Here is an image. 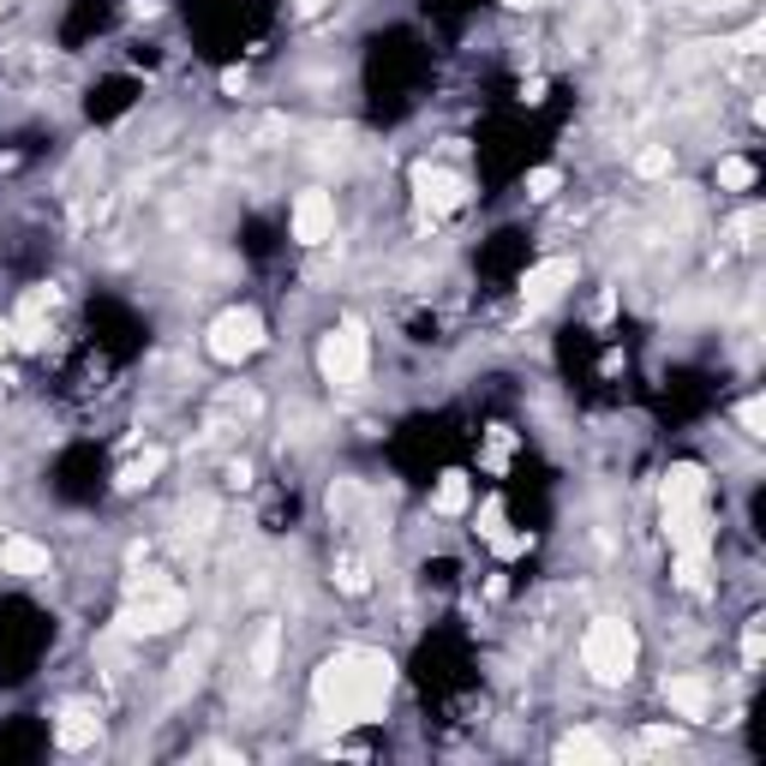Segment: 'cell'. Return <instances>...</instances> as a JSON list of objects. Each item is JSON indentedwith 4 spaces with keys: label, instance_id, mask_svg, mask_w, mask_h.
I'll use <instances>...</instances> for the list:
<instances>
[{
    "label": "cell",
    "instance_id": "16",
    "mask_svg": "<svg viewBox=\"0 0 766 766\" xmlns=\"http://www.w3.org/2000/svg\"><path fill=\"white\" fill-rule=\"evenodd\" d=\"M676 168V156H671V144H646V151L635 156V174L641 180H665V174Z\"/></svg>",
    "mask_w": 766,
    "mask_h": 766
},
{
    "label": "cell",
    "instance_id": "22",
    "mask_svg": "<svg viewBox=\"0 0 766 766\" xmlns=\"http://www.w3.org/2000/svg\"><path fill=\"white\" fill-rule=\"evenodd\" d=\"M353 504H360V485H353V479H342V485H335V491H330V515H348Z\"/></svg>",
    "mask_w": 766,
    "mask_h": 766
},
{
    "label": "cell",
    "instance_id": "9",
    "mask_svg": "<svg viewBox=\"0 0 766 766\" xmlns=\"http://www.w3.org/2000/svg\"><path fill=\"white\" fill-rule=\"evenodd\" d=\"M665 706L676 718H689V725H701V718L713 713V683L695 676V671H671L665 676Z\"/></svg>",
    "mask_w": 766,
    "mask_h": 766
},
{
    "label": "cell",
    "instance_id": "21",
    "mask_svg": "<svg viewBox=\"0 0 766 766\" xmlns=\"http://www.w3.org/2000/svg\"><path fill=\"white\" fill-rule=\"evenodd\" d=\"M676 743H683V736H676L671 725H646V731H641V748H653V755H671Z\"/></svg>",
    "mask_w": 766,
    "mask_h": 766
},
{
    "label": "cell",
    "instance_id": "10",
    "mask_svg": "<svg viewBox=\"0 0 766 766\" xmlns=\"http://www.w3.org/2000/svg\"><path fill=\"white\" fill-rule=\"evenodd\" d=\"M54 743L66 748V755H84V748L102 743V718L91 706H61V718H54Z\"/></svg>",
    "mask_w": 766,
    "mask_h": 766
},
{
    "label": "cell",
    "instance_id": "8",
    "mask_svg": "<svg viewBox=\"0 0 766 766\" xmlns=\"http://www.w3.org/2000/svg\"><path fill=\"white\" fill-rule=\"evenodd\" d=\"M569 288H574V258H545V263H534V270L521 276V306L539 312V306L563 300Z\"/></svg>",
    "mask_w": 766,
    "mask_h": 766
},
{
    "label": "cell",
    "instance_id": "26",
    "mask_svg": "<svg viewBox=\"0 0 766 766\" xmlns=\"http://www.w3.org/2000/svg\"><path fill=\"white\" fill-rule=\"evenodd\" d=\"M323 7V0H300V12H318Z\"/></svg>",
    "mask_w": 766,
    "mask_h": 766
},
{
    "label": "cell",
    "instance_id": "12",
    "mask_svg": "<svg viewBox=\"0 0 766 766\" xmlns=\"http://www.w3.org/2000/svg\"><path fill=\"white\" fill-rule=\"evenodd\" d=\"M162 467H168V455H162V449H144V455H132V462L121 467V479H114V485H121V491H144V485H156Z\"/></svg>",
    "mask_w": 766,
    "mask_h": 766
},
{
    "label": "cell",
    "instance_id": "19",
    "mask_svg": "<svg viewBox=\"0 0 766 766\" xmlns=\"http://www.w3.org/2000/svg\"><path fill=\"white\" fill-rule=\"evenodd\" d=\"M736 420H743L748 437H766V402H760V395H748V402L736 407Z\"/></svg>",
    "mask_w": 766,
    "mask_h": 766
},
{
    "label": "cell",
    "instance_id": "11",
    "mask_svg": "<svg viewBox=\"0 0 766 766\" xmlns=\"http://www.w3.org/2000/svg\"><path fill=\"white\" fill-rule=\"evenodd\" d=\"M0 569L19 574V581H37V574H49V545H37L31 534L0 539Z\"/></svg>",
    "mask_w": 766,
    "mask_h": 766
},
{
    "label": "cell",
    "instance_id": "5",
    "mask_svg": "<svg viewBox=\"0 0 766 766\" xmlns=\"http://www.w3.org/2000/svg\"><path fill=\"white\" fill-rule=\"evenodd\" d=\"M210 360H222V365H240V360H252V353L263 348V318L252 312V306H228L222 318L210 323Z\"/></svg>",
    "mask_w": 766,
    "mask_h": 766
},
{
    "label": "cell",
    "instance_id": "14",
    "mask_svg": "<svg viewBox=\"0 0 766 766\" xmlns=\"http://www.w3.org/2000/svg\"><path fill=\"white\" fill-rule=\"evenodd\" d=\"M557 760H611V743L593 731H569L563 743H557Z\"/></svg>",
    "mask_w": 766,
    "mask_h": 766
},
{
    "label": "cell",
    "instance_id": "1",
    "mask_svg": "<svg viewBox=\"0 0 766 766\" xmlns=\"http://www.w3.org/2000/svg\"><path fill=\"white\" fill-rule=\"evenodd\" d=\"M395 695V665L377 646H342L312 671V701L330 725H372Z\"/></svg>",
    "mask_w": 766,
    "mask_h": 766
},
{
    "label": "cell",
    "instance_id": "15",
    "mask_svg": "<svg viewBox=\"0 0 766 766\" xmlns=\"http://www.w3.org/2000/svg\"><path fill=\"white\" fill-rule=\"evenodd\" d=\"M276 659H282V629L263 623V629H258V641H252V676H270V671H276Z\"/></svg>",
    "mask_w": 766,
    "mask_h": 766
},
{
    "label": "cell",
    "instance_id": "23",
    "mask_svg": "<svg viewBox=\"0 0 766 766\" xmlns=\"http://www.w3.org/2000/svg\"><path fill=\"white\" fill-rule=\"evenodd\" d=\"M760 653H766V635H760V623H748V635H743V665L755 671V665H760Z\"/></svg>",
    "mask_w": 766,
    "mask_h": 766
},
{
    "label": "cell",
    "instance_id": "7",
    "mask_svg": "<svg viewBox=\"0 0 766 766\" xmlns=\"http://www.w3.org/2000/svg\"><path fill=\"white\" fill-rule=\"evenodd\" d=\"M288 228H293L300 246H323L335 234V198L323 186H306L300 198H293V210H288Z\"/></svg>",
    "mask_w": 766,
    "mask_h": 766
},
{
    "label": "cell",
    "instance_id": "3",
    "mask_svg": "<svg viewBox=\"0 0 766 766\" xmlns=\"http://www.w3.org/2000/svg\"><path fill=\"white\" fill-rule=\"evenodd\" d=\"M318 372H323V383H335V390H360L365 372H372V342H365L360 323H335V330L323 335Z\"/></svg>",
    "mask_w": 766,
    "mask_h": 766
},
{
    "label": "cell",
    "instance_id": "25",
    "mask_svg": "<svg viewBox=\"0 0 766 766\" xmlns=\"http://www.w3.org/2000/svg\"><path fill=\"white\" fill-rule=\"evenodd\" d=\"M7 342H12V323H0V353H7Z\"/></svg>",
    "mask_w": 766,
    "mask_h": 766
},
{
    "label": "cell",
    "instance_id": "6",
    "mask_svg": "<svg viewBox=\"0 0 766 766\" xmlns=\"http://www.w3.org/2000/svg\"><path fill=\"white\" fill-rule=\"evenodd\" d=\"M414 198H420V210L449 216L467 204V180L455 168H437V162H414Z\"/></svg>",
    "mask_w": 766,
    "mask_h": 766
},
{
    "label": "cell",
    "instance_id": "4",
    "mask_svg": "<svg viewBox=\"0 0 766 766\" xmlns=\"http://www.w3.org/2000/svg\"><path fill=\"white\" fill-rule=\"evenodd\" d=\"M186 593L180 587H162V581H144V593L121 611V629L126 635H168V629L186 623Z\"/></svg>",
    "mask_w": 766,
    "mask_h": 766
},
{
    "label": "cell",
    "instance_id": "24",
    "mask_svg": "<svg viewBox=\"0 0 766 766\" xmlns=\"http://www.w3.org/2000/svg\"><path fill=\"white\" fill-rule=\"evenodd\" d=\"M504 7H509V12H539L545 0H504Z\"/></svg>",
    "mask_w": 766,
    "mask_h": 766
},
{
    "label": "cell",
    "instance_id": "2",
    "mask_svg": "<svg viewBox=\"0 0 766 766\" xmlns=\"http://www.w3.org/2000/svg\"><path fill=\"white\" fill-rule=\"evenodd\" d=\"M635 659H641V641H635V623L629 617H593L587 623V635H581V665L593 683H629L635 676Z\"/></svg>",
    "mask_w": 766,
    "mask_h": 766
},
{
    "label": "cell",
    "instance_id": "13",
    "mask_svg": "<svg viewBox=\"0 0 766 766\" xmlns=\"http://www.w3.org/2000/svg\"><path fill=\"white\" fill-rule=\"evenodd\" d=\"M467 504H474V485H467V474H444V479H437V491H432V509L437 515H462Z\"/></svg>",
    "mask_w": 766,
    "mask_h": 766
},
{
    "label": "cell",
    "instance_id": "18",
    "mask_svg": "<svg viewBox=\"0 0 766 766\" xmlns=\"http://www.w3.org/2000/svg\"><path fill=\"white\" fill-rule=\"evenodd\" d=\"M335 587H342V593H365V587H372V574H365V563L360 557H335Z\"/></svg>",
    "mask_w": 766,
    "mask_h": 766
},
{
    "label": "cell",
    "instance_id": "20",
    "mask_svg": "<svg viewBox=\"0 0 766 766\" xmlns=\"http://www.w3.org/2000/svg\"><path fill=\"white\" fill-rule=\"evenodd\" d=\"M557 186H563V174H557V168H534V174H527V198H557Z\"/></svg>",
    "mask_w": 766,
    "mask_h": 766
},
{
    "label": "cell",
    "instance_id": "17",
    "mask_svg": "<svg viewBox=\"0 0 766 766\" xmlns=\"http://www.w3.org/2000/svg\"><path fill=\"white\" fill-rule=\"evenodd\" d=\"M718 186H725V192H748V186H755V162H748V156H725V162H718Z\"/></svg>",
    "mask_w": 766,
    "mask_h": 766
}]
</instances>
